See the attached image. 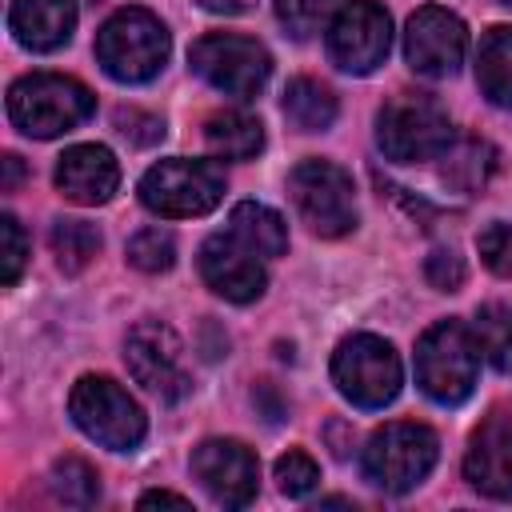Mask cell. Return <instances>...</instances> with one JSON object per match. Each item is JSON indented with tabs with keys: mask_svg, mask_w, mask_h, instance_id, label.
Segmentation results:
<instances>
[{
	"mask_svg": "<svg viewBox=\"0 0 512 512\" xmlns=\"http://www.w3.org/2000/svg\"><path fill=\"white\" fill-rule=\"evenodd\" d=\"M480 376V344L464 320H436L416 340V384L428 400L456 408L472 396Z\"/></svg>",
	"mask_w": 512,
	"mask_h": 512,
	"instance_id": "1",
	"label": "cell"
},
{
	"mask_svg": "<svg viewBox=\"0 0 512 512\" xmlns=\"http://www.w3.org/2000/svg\"><path fill=\"white\" fill-rule=\"evenodd\" d=\"M96 112V96L60 72H32L8 88V116L24 136L52 140L72 132Z\"/></svg>",
	"mask_w": 512,
	"mask_h": 512,
	"instance_id": "2",
	"label": "cell"
},
{
	"mask_svg": "<svg viewBox=\"0 0 512 512\" xmlns=\"http://www.w3.org/2000/svg\"><path fill=\"white\" fill-rule=\"evenodd\" d=\"M96 60L112 80L144 84L168 60V28L148 8H116L96 32Z\"/></svg>",
	"mask_w": 512,
	"mask_h": 512,
	"instance_id": "3",
	"label": "cell"
},
{
	"mask_svg": "<svg viewBox=\"0 0 512 512\" xmlns=\"http://www.w3.org/2000/svg\"><path fill=\"white\" fill-rule=\"evenodd\" d=\"M452 140L456 132H452L448 112L424 92H400L376 116V144L396 164L440 160Z\"/></svg>",
	"mask_w": 512,
	"mask_h": 512,
	"instance_id": "4",
	"label": "cell"
},
{
	"mask_svg": "<svg viewBox=\"0 0 512 512\" xmlns=\"http://www.w3.org/2000/svg\"><path fill=\"white\" fill-rule=\"evenodd\" d=\"M68 412L76 428L112 452H132L148 436V420L140 404L112 376H80L68 396Z\"/></svg>",
	"mask_w": 512,
	"mask_h": 512,
	"instance_id": "5",
	"label": "cell"
},
{
	"mask_svg": "<svg viewBox=\"0 0 512 512\" xmlns=\"http://www.w3.org/2000/svg\"><path fill=\"white\" fill-rule=\"evenodd\" d=\"M332 384L340 388L344 400L372 412L400 396L404 368H400L396 348L384 336L356 332V336L340 340L332 352Z\"/></svg>",
	"mask_w": 512,
	"mask_h": 512,
	"instance_id": "6",
	"label": "cell"
},
{
	"mask_svg": "<svg viewBox=\"0 0 512 512\" xmlns=\"http://www.w3.org/2000/svg\"><path fill=\"white\" fill-rule=\"evenodd\" d=\"M436 456H440V440L432 428L412 424V420H396V424H384L368 436L360 464H364V476L372 488L408 492L436 468Z\"/></svg>",
	"mask_w": 512,
	"mask_h": 512,
	"instance_id": "7",
	"label": "cell"
},
{
	"mask_svg": "<svg viewBox=\"0 0 512 512\" xmlns=\"http://www.w3.org/2000/svg\"><path fill=\"white\" fill-rule=\"evenodd\" d=\"M140 200L148 212L168 220L204 216L224 200V172L212 160H160L140 176Z\"/></svg>",
	"mask_w": 512,
	"mask_h": 512,
	"instance_id": "8",
	"label": "cell"
},
{
	"mask_svg": "<svg viewBox=\"0 0 512 512\" xmlns=\"http://www.w3.org/2000/svg\"><path fill=\"white\" fill-rule=\"evenodd\" d=\"M288 192L300 212V220L324 236H348L356 228V188L352 176L332 160H300L288 172Z\"/></svg>",
	"mask_w": 512,
	"mask_h": 512,
	"instance_id": "9",
	"label": "cell"
},
{
	"mask_svg": "<svg viewBox=\"0 0 512 512\" xmlns=\"http://www.w3.org/2000/svg\"><path fill=\"white\" fill-rule=\"evenodd\" d=\"M188 64L200 80H208L216 92L248 100L256 96L272 76V56L260 40L240 32H208L188 48Z\"/></svg>",
	"mask_w": 512,
	"mask_h": 512,
	"instance_id": "10",
	"label": "cell"
},
{
	"mask_svg": "<svg viewBox=\"0 0 512 512\" xmlns=\"http://www.w3.org/2000/svg\"><path fill=\"white\" fill-rule=\"evenodd\" d=\"M392 44V20L376 0H348L328 24V56L340 72L368 76L384 64Z\"/></svg>",
	"mask_w": 512,
	"mask_h": 512,
	"instance_id": "11",
	"label": "cell"
},
{
	"mask_svg": "<svg viewBox=\"0 0 512 512\" xmlns=\"http://www.w3.org/2000/svg\"><path fill=\"white\" fill-rule=\"evenodd\" d=\"M124 364L136 384L156 392L160 400H180L188 392V372H184V348L180 336L160 324V320H140L128 340H124Z\"/></svg>",
	"mask_w": 512,
	"mask_h": 512,
	"instance_id": "12",
	"label": "cell"
},
{
	"mask_svg": "<svg viewBox=\"0 0 512 512\" xmlns=\"http://www.w3.org/2000/svg\"><path fill=\"white\" fill-rule=\"evenodd\" d=\"M468 52V28L456 12L440 8V4H424L412 12L408 32H404V60L412 72L440 80L452 76L460 68Z\"/></svg>",
	"mask_w": 512,
	"mask_h": 512,
	"instance_id": "13",
	"label": "cell"
},
{
	"mask_svg": "<svg viewBox=\"0 0 512 512\" xmlns=\"http://www.w3.org/2000/svg\"><path fill=\"white\" fill-rule=\"evenodd\" d=\"M192 476L200 480V488L224 504V508H244L256 496V480H260V464L252 456V448H244L240 440H204L192 452Z\"/></svg>",
	"mask_w": 512,
	"mask_h": 512,
	"instance_id": "14",
	"label": "cell"
},
{
	"mask_svg": "<svg viewBox=\"0 0 512 512\" xmlns=\"http://www.w3.org/2000/svg\"><path fill=\"white\" fill-rule=\"evenodd\" d=\"M260 260L264 256H256L232 232H216V236H208L200 244V276H204V284L216 296L232 300V304H248V300H256L264 292L268 276H264Z\"/></svg>",
	"mask_w": 512,
	"mask_h": 512,
	"instance_id": "15",
	"label": "cell"
},
{
	"mask_svg": "<svg viewBox=\"0 0 512 512\" xmlns=\"http://www.w3.org/2000/svg\"><path fill=\"white\" fill-rule=\"evenodd\" d=\"M464 476L492 500H512V416H488L464 452Z\"/></svg>",
	"mask_w": 512,
	"mask_h": 512,
	"instance_id": "16",
	"label": "cell"
},
{
	"mask_svg": "<svg viewBox=\"0 0 512 512\" xmlns=\"http://www.w3.org/2000/svg\"><path fill=\"white\" fill-rule=\"evenodd\" d=\"M56 188L60 196L84 208L108 204L112 192L120 188V164L104 144H72L56 160Z\"/></svg>",
	"mask_w": 512,
	"mask_h": 512,
	"instance_id": "17",
	"label": "cell"
},
{
	"mask_svg": "<svg viewBox=\"0 0 512 512\" xmlns=\"http://www.w3.org/2000/svg\"><path fill=\"white\" fill-rule=\"evenodd\" d=\"M8 28L28 52H56L72 40L76 0H12Z\"/></svg>",
	"mask_w": 512,
	"mask_h": 512,
	"instance_id": "18",
	"label": "cell"
},
{
	"mask_svg": "<svg viewBox=\"0 0 512 512\" xmlns=\"http://www.w3.org/2000/svg\"><path fill=\"white\" fill-rule=\"evenodd\" d=\"M476 84H480V92L492 104L512 108V28L508 24H492L480 36V48H476Z\"/></svg>",
	"mask_w": 512,
	"mask_h": 512,
	"instance_id": "19",
	"label": "cell"
},
{
	"mask_svg": "<svg viewBox=\"0 0 512 512\" xmlns=\"http://www.w3.org/2000/svg\"><path fill=\"white\" fill-rule=\"evenodd\" d=\"M228 232L240 236L256 256L264 260H276L288 252V224L280 212H272L268 204H256V200H240L228 216Z\"/></svg>",
	"mask_w": 512,
	"mask_h": 512,
	"instance_id": "20",
	"label": "cell"
},
{
	"mask_svg": "<svg viewBox=\"0 0 512 512\" xmlns=\"http://www.w3.org/2000/svg\"><path fill=\"white\" fill-rule=\"evenodd\" d=\"M204 144L220 160H252L264 148V124L248 112H216L204 124Z\"/></svg>",
	"mask_w": 512,
	"mask_h": 512,
	"instance_id": "21",
	"label": "cell"
},
{
	"mask_svg": "<svg viewBox=\"0 0 512 512\" xmlns=\"http://www.w3.org/2000/svg\"><path fill=\"white\" fill-rule=\"evenodd\" d=\"M284 116L300 132H324L336 120V96L328 84H320L312 76H296L284 88Z\"/></svg>",
	"mask_w": 512,
	"mask_h": 512,
	"instance_id": "22",
	"label": "cell"
},
{
	"mask_svg": "<svg viewBox=\"0 0 512 512\" xmlns=\"http://www.w3.org/2000/svg\"><path fill=\"white\" fill-rule=\"evenodd\" d=\"M444 160V180L460 192H480L496 168V148L484 144V140H452L448 152L440 156Z\"/></svg>",
	"mask_w": 512,
	"mask_h": 512,
	"instance_id": "23",
	"label": "cell"
},
{
	"mask_svg": "<svg viewBox=\"0 0 512 512\" xmlns=\"http://www.w3.org/2000/svg\"><path fill=\"white\" fill-rule=\"evenodd\" d=\"M480 356L496 368L512 376V304H484L472 320Z\"/></svg>",
	"mask_w": 512,
	"mask_h": 512,
	"instance_id": "24",
	"label": "cell"
},
{
	"mask_svg": "<svg viewBox=\"0 0 512 512\" xmlns=\"http://www.w3.org/2000/svg\"><path fill=\"white\" fill-rule=\"evenodd\" d=\"M48 240H52L56 264H60L64 272H80V268H88L92 256L100 252V232H96L88 220H72V216L56 220Z\"/></svg>",
	"mask_w": 512,
	"mask_h": 512,
	"instance_id": "25",
	"label": "cell"
},
{
	"mask_svg": "<svg viewBox=\"0 0 512 512\" xmlns=\"http://www.w3.org/2000/svg\"><path fill=\"white\" fill-rule=\"evenodd\" d=\"M48 484H52V496H56L60 504H68V508H88V504H96V496H100V476H96V468L84 464L80 456L56 460Z\"/></svg>",
	"mask_w": 512,
	"mask_h": 512,
	"instance_id": "26",
	"label": "cell"
},
{
	"mask_svg": "<svg viewBox=\"0 0 512 512\" xmlns=\"http://www.w3.org/2000/svg\"><path fill=\"white\" fill-rule=\"evenodd\" d=\"M128 264L140 272H168L176 264V240L164 228H140L128 240Z\"/></svg>",
	"mask_w": 512,
	"mask_h": 512,
	"instance_id": "27",
	"label": "cell"
},
{
	"mask_svg": "<svg viewBox=\"0 0 512 512\" xmlns=\"http://www.w3.org/2000/svg\"><path fill=\"white\" fill-rule=\"evenodd\" d=\"M316 484H320V468H316V460H312L308 452L292 448V452H284V456L276 460V488H280L284 496L300 500V496H308Z\"/></svg>",
	"mask_w": 512,
	"mask_h": 512,
	"instance_id": "28",
	"label": "cell"
},
{
	"mask_svg": "<svg viewBox=\"0 0 512 512\" xmlns=\"http://www.w3.org/2000/svg\"><path fill=\"white\" fill-rule=\"evenodd\" d=\"M336 0H276V16L280 24L296 36V40H308L312 32H320V24L328 20Z\"/></svg>",
	"mask_w": 512,
	"mask_h": 512,
	"instance_id": "29",
	"label": "cell"
},
{
	"mask_svg": "<svg viewBox=\"0 0 512 512\" xmlns=\"http://www.w3.org/2000/svg\"><path fill=\"white\" fill-rule=\"evenodd\" d=\"M476 248H480V260H484L496 276L512 280V224H504V220L488 224V228L476 236Z\"/></svg>",
	"mask_w": 512,
	"mask_h": 512,
	"instance_id": "30",
	"label": "cell"
},
{
	"mask_svg": "<svg viewBox=\"0 0 512 512\" xmlns=\"http://www.w3.org/2000/svg\"><path fill=\"white\" fill-rule=\"evenodd\" d=\"M0 236H4V256H0V280L16 284L24 264H28V236L16 216H0Z\"/></svg>",
	"mask_w": 512,
	"mask_h": 512,
	"instance_id": "31",
	"label": "cell"
},
{
	"mask_svg": "<svg viewBox=\"0 0 512 512\" xmlns=\"http://www.w3.org/2000/svg\"><path fill=\"white\" fill-rule=\"evenodd\" d=\"M424 276L432 288L440 292H456L464 284V260L452 252V248H432L428 260H424Z\"/></svg>",
	"mask_w": 512,
	"mask_h": 512,
	"instance_id": "32",
	"label": "cell"
},
{
	"mask_svg": "<svg viewBox=\"0 0 512 512\" xmlns=\"http://www.w3.org/2000/svg\"><path fill=\"white\" fill-rule=\"evenodd\" d=\"M116 124H120V132L132 136L136 144H156V140L164 136V120H160V116H148V112H120Z\"/></svg>",
	"mask_w": 512,
	"mask_h": 512,
	"instance_id": "33",
	"label": "cell"
},
{
	"mask_svg": "<svg viewBox=\"0 0 512 512\" xmlns=\"http://www.w3.org/2000/svg\"><path fill=\"white\" fill-rule=\"evenodd\" d=\"M156 504L188 508V496H176V492H144V496H140V508H156Z\"/></svg>",
	"mask_w": 512,
	"mask_h": 512,
	"instance_id": "34",
	"label": "cell"
},
{
	"mask_svg": "<svg viewBox=\"0 0 512 512\" xmlns=\"http://www.w3.org/2000/svg\"><path fill=\"white\" fill-rule=\"evenodd\" d=\"M208 12H220V16H240V12H248L256 0H200Z\"/></svg>",
	"mask_w": 512,
	"mask_h": 512,
	"instance_id": "35",
	"label": "cell"
},
{
	"mask_svg": "<svg viewBox=\"0 0 512 512\" xmlns=\"http://www.w3.org/2000/svg\"><path fill=\"white\" fill-rule=\"evenodd\" d=\"M16 180H20V156H4V192H12L16 188Z\"/></svg>",
	"mask_w": 512,
	"mask_h": 512,
	"instance_id": "36",
	"label": "cell"
},
{
	"mask_svg": "<svg viewBox=\"0 0 512 512\" xmlns=\"http://www.w3.org/2000/svg\"><path fill=\"white\" fill-rule=\"evenodd\" d=\"M500 4H508V8H512V0H500Z\"/></svg>",
	"mask_w": 512,
	"mask_h": 512,
	"instance_id": "37",
	"label": "cell"
}]
</instances>
